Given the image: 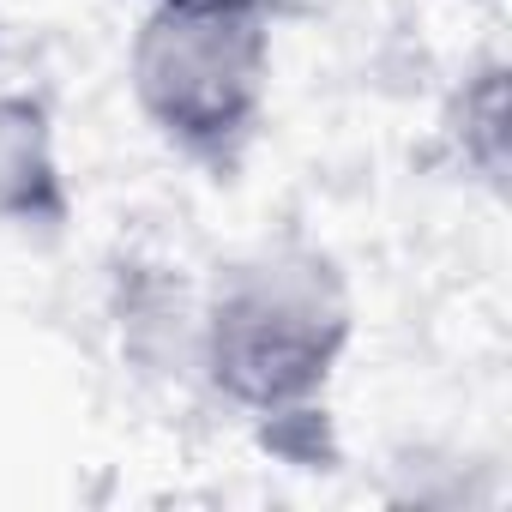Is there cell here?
Wrapping results in <instances>:
<instances>
[{
	"label": "cell",
	"mask_w": 512,
	"mask_h": 512,
	"mask_svg": "<svg viewBox=\"0 0 512 512\" xmlns=\"http://www.w3.org/2000/svg\"><path fill=\"white\" fill-rule=\"evenodd\" d=\"M356 344V290L326 247L278 235L217 266L193 308V368L205 386L260 422L314 428Z\"/></svg>",
	"instance_id": "cell-1"
},
{
	"label": "cell",
	"mask_w": 512,
	"mask_h": 512,
	"mask_svg": "<svg viewBox=\"0 0 512 512\" xmlns=\"http://www.w3.org/2000/svg\"><path fill=\"white\" fill-rule=\"evenodd\" d=\"M272 43L266 0H151L127 49L139 121L175 157L235 175L272 109Z\"/></svg>",
	"instance_id": "cell-2"
},
{
	"label": "cell",
	"mask_w": 512,
	"mask_h": 512,
	"mask_svg": "<svg viewBox=\"0 0 512 512\" xmlns=\"http://www.w3.org/2000/svg\"><path fill=\"white\" fill-rule=\"evenodd\" d=\"M67 217L73 187L49 103L37 91H0V229L61 235Z\"/></svg>",
	"instance_id": "cell-3"
},
{
	"label": "cell",
	"mask_w": 512,
	"mask_h": 512,
	"mask_svg": "<svg viewBox=\"0 0 512 512\" xmlns=\"http://www.w3.org/2000/svg\"><path fill=\"white\" fill-rule=\"evenodd\" d=\"M452 139H458V157L470 175H482L488 187L506 181V61H482L458 103H452Z\"/></svg>",
	"instance_id": "cell-4"
},
{
	"label": "cell",
	"mask_w": 512,
	"mask_h": 512,
	"mask_svg": "<svg viewBox=\"0 0 512 512\" xmlns=\"http://www.w3.org/2000/svg\"><path fill=\"white\" fill-rule=\"evenodd\" d=\"M332 0H266V13L278 19V25H296V19H314V13H326Z\"/></svg>",
	"instance_id": "cell-5"
}]
</instances>
